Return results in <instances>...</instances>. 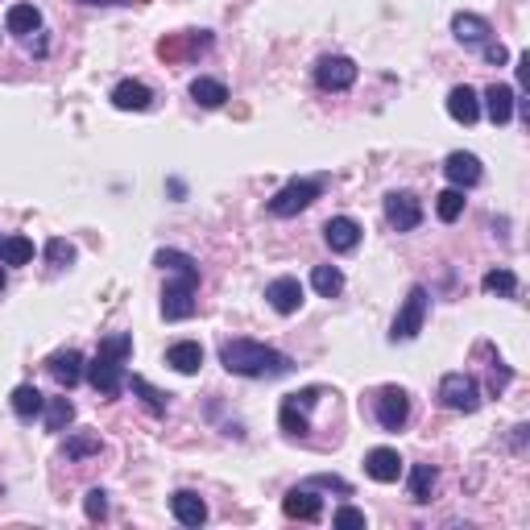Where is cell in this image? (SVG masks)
I'll use <instances>...</instances> for the list:
<instances>
[{"label":"cell","mask_w":530,"mask_h":530,"mask_svg":"<svg viewBox=\"0 0 530 530\" xmlns=\"http://www.w3.org/2000/svg\"><path fill=\"white\" fill-rule=\"evenodd\" d=\"M153 265L162 274H170L162 291V319L170 324H183L195 315V291H199V265L191 253L183 249H158L153 253Z\"/></svg>","instance_id":"cell-1"},{"label":"cell","mask_w":530,"mask_h":530,"mask_svg":"<svg viewBox=\"0 0 530 530\" xmlns=\"http://www.w3.org/2000/svg\"><path fill=\"white\" fill-rule=\"evenodd\" d=\"M220 365L228 369V373H237V378H286L294 369V361L286 357V352H278V348L261 344V340H245V335H237V340H224L220 344Z\"/></svg>","instance_id":"cell-2"},{"label":"cell","mask_w":530,"mask_h":530,"mask_svg":"<svg viewBox=\"0 0 530 530\" xmlns=\"http://www.w3.org/2000/svg\"><path fill=\"white\" fill-rule=\"evenodd\" d=\"M319 195H324V178H291L282 191H274V199L265 207H270V216L291 220L299 212H307Z\"/></svg>","instance_id":"cell-3"},{"label":"cell","mask_w":530,"mask_h":530,"mask_svg":"<svg viewBox=\"0 0 530 530\" xmlns=\"http://www.w3.org/2000/svg\"><path fill=\"white\" fill-rule=\"evenodd\" d=\"M427 307H431L427 286H411L406 299H402V307H398V315H394V327H390L394 344H406V340H414V335L422 332V324H427Z\"/></svg>","instance_id":"cell-4"},{"label":"cell","mask_w":530,"mask_h":530,"mask_svg":"<svg viewBox=\"0 0 530 530\" xmlns=\"http://www.w3.org/2000/svg\"><path fill=\"white\" fill-rule=\"evenodd\" d=\"M319 398H324L319 386H307V390L291 394V398H282V411H278L282 431L294 435V439H303V435L311 431V411H315V402H319Z\"/></svg>","instance_id":"cell-5"},{"label":"cell","mask_w":530,"mask_h":530,"mask_svg":"<svg viewBox=\"0 0 530 530\" xmlns=\"http://www.w3.org/2000/svg\"><path fill=\"white\" fill-rule=\"evenodd\" d=\"M439 402L447 411H460V414H473L481 406V386H476L473 373H447L439 381Z\"/></svg>","instance_id":"cell-6"},{"label":"cell","mask_w":530,"mask_h":530,"mask_svg":"<svg viewBox=\"0 0 530 530\" xmlns=\"http://www.w3.org/2000/svg\"><path fill=\"white\" fill-rule=\"evenodd\" d=\"M373 414H378V422L386 431H402L406 419H411V394L402 390V386H386L373 398Z\"/></svg>","instance_id":"cell-7"},{"label":"cell","mask_w":530,"mask_h":530,"mask_svg":"<svg viewBox=\"0 0 530 530\" xmlns=\"http://www.w3.org/2000/svg\"><path fill=\"white\" fill-rule=\"evenodd\" d=\"M315 83L324 87V91H348V87L357 83V63L344 55H327L315 63Z\"/></svg>","instance_id":"cell-8"},{"label":"cell","mask_w":530,"mask_h":530,"mask_svg":"<svg viewBox=\"0 0 530 530\" xmlns=\"http://www.w3.org/2000/svg\"><path fill=\"white\" fill-rule=\"evenodd\" d=\"M83 378L91 381V390H96L100 398H120V390H125V365L112 357H100V352H96V361L87 365Z\"/></svg>","instance_id":"cell-9"},{"label":"cell","mask_w":530,"mask_h":530,"mask_svg":"<svg viewBox=\"0 0 530 530\" xmlns=\"http://www.w3.org/2000/svg\"><path fill=\"white\" fill-rule=\"evenodd\" d=\"M386 220H390L394 232H414V228L422 224L419 195H411V191H390V195H386Z\"/></svg>","instance_id":"cell-10"},{"label":"cell","mask_w":530,"mask_h":530,"mask_svg":"<svg viewBox=\"0 0 530 530\" xmlns=\"http://www.w3.org/2000/svg\"><path fill=\"white\" fill-rule=\"evenodd\" d=\"M46 369H50V378L63 386V390H75L79 381H83V352H75V348H58L55 357L46 361Z\"/></svg>","instance_id":"cell-11"},{"label":"cell","mask_w":530,"mask_h":530,"mask_svg":"<svg viewBox=\"0 0 530 530\" xmlns=\"http://www.w3.org/2000/svg\"><path fill=\"white\" fill-rule=\"evenodd\" d=\"M265 303L278 315H294L303 307V282L291 278V274H286V278H274L270 286H265Z\"/></svg>","instance_id":"cell-12"},{"label":"cell","mask_w":530,"mask_h":530,"mask_svg":"<svg viewBox=\"0 0 530 530\" xmlns=\"http://www.w3.org/2000/svg\"><path fill=\"white\" fill-rule=\"evenodd\" d=\"M452 33L460 46H473V50H481L485 42H493V25L485 22V17H476V13H456L452 17Z\"/></svg>","instance_id":"cell-13"},{"label":"cell","mask_w":530,"mask_h":530,"mask_svg":"<svg viewBox=\"0 0 530 530\" xmlns=\"http://www.w3.org/2000/svg\"><path fill=\"white\" fill-rule=\"evenodd\" d=\"M444 174H447V183L465 191V187H476V183H481V174H485V170H481V158H476V153L456 150V153H447Z\"/></svg>","instance_id":"cell-14"},{"label":"cell","mask_w":530,"mask_h":530,"mask_svg":"<svg viewBox=\"0 0 530 530\" xmlns=\"http://www.w3.org/2000/svg\"><path fill=\"white\" fill-rule=\"evenodd\" d=\"M324 240L332 253H352L361 245V224L352 216H332L324 224Z\"/></svg>","instance_id":"cell-15"},{"label":"cell","mask_w":530,"mask_h":530,"mask_svg":"<svg viewBox=\"0 0 530 530\" xmlns=\"http://www.w3.org/2000/svg\"><path fill=\"white\" fill-rule=\"evenodd\" d=\"M447 117H452L456 125H476V120H481V96H476L468 83L452 87V91H447Z\"/></svg>","instance_id":"cell-16"},{"label":"cell","mask_w":530,"mask_h":530,"mask_svg":"<svg viewBox=\"0 0 530 530\" xmlns=\"http://www.w3.org/2000/svg\"><path fill=\"white\" fill-rule=\"evenodd\" d=\"M153 104V91L141 79H125V83L112 87V109L120 112H145Z\"/></svg>","instance_id":"cell-17"},{"label":"cell","mask_w":530,"mask_h":530,"mask_svg":"<svg viewBox=\"0 0 530 530\" xmlns=\"http://www.w3.org/2000/svg\"><path fill=\"white\" fill-rule=\"evenodd\" d=\"M282 509H286V518H299V522H319L324 518V501L315 498L311 489H291L286 498H282Z\"/></svg>","instance_id":"cell-18"},{"label":"cell","mask_w":530,"mask_h":530,"mask_svg":"<svg viewBox=\"0 0 530 530\" xmlns=\"http://www.w3.org/2000/svg\"><path fill=\"white\" fill-rule=\"evenodd\" d=\"M365 473L373 476V481H381V485H394L402 476V456L394 452V447H373V452L365 456Z\"/></svg>","instance_id":"cell-19"},{"label":"cell","mask_w":530,"mask_h":530,"mask_svg":"<svg viewBox=\"0 0 530 530\" xmlns=\"http://www.w3.org/2000/svg\"><path fill=\"white\" fill-rule=\"evenodd\" d=\"M514 109H518L514 87H506V83L485 87V112H489V120H493V125H509V120H514Z\"/></svg>","instance_id":"cell-20"},{"label":"cell","mask_w":530,"mask_h":530,"mask_svg":"<svg viewBox=\"0 0 530 530\" xmlns=\"http://www.w3.org/2000/svg\"><path fill=\"white\" fill-rule=\"evenodd\" d=\"M170 514L183 522V526H204L207 522V501L199 498V493H191V489H178V493L170 498Z\"/></svg>","instance_id":"cell-21"},{"label":"cell","mask_w":530,"mask_h":530,"mask_svg":"<svg viewBox=\"0 0 530 530\" xmlns=\"http://www.w3.org/2000/svg\"><path fill=\"white\" fill-rule=\"evenodd\" d=\"M166 365H170L174 373L191 378V373H199V369H204V348H199L195 340H178V344L166 348Z\"/></svg>","instance_id":"cell-22"},{"label":"cell","mask_w":530,"mask_h":530,"mask_svg":"<svg viewBox=\"0 0 530 530\" xmlns=\"http://www.w3.org/2000/svg\"><path fill=\"white\" fill-rule=\"evenodd\" d=\"M4 25H9V33H17V38H30V33L42 30V13H38V4L22 0V4H13V9L4 13Z\"/></svg>","instance_id":"cell-23"},{"label":"cell","mask_w":530,"mask_h":530,"mask_svg":"<svg viewBox=\"0 0 530 530\" xmlns=\"http://www.w3.org/2000/svg\"><path fill=\"white\" fill-rule=\"evenodd\" d=\"M9 406H13V414H17L22 422H33L38 414L46 411V398H42V390H38V386H17V390H13V398H9Z\"/></svg>","instance_id":"cell-24"},{"label":"cell","mask_w":530,"mask_h":530,"mask_svg":"<svg viewBox=\"0 0 530 530\" xmlns=\"http://www.w3.org/2000/svg\"><path fill=\"white\" fill-rule=\"evenodd\" d=\"M191 100H195L199 109H224V104H228V87L220 83V79L199 75L195 83H191Z\"/></svg>","instance_id":"cell-25"},{"label":"cell","mask_w":530,"mask_h":530,"mask_svg":"<svg viewBox=\"0 0 530 530\" xmlns=\"http://www.w3.org/2000/svg\"><path fill=\"white\" fill-rule=\"evenodd\" d=\"M33 240L30 237H0V265H30Z\"/></svg>","instance_id":"cell-26"},{"label":"cell","mask_w":530,"mask_h":530,"mask_svg":"<svg viewBox=\"0 0 530 530\" xmlns=\"http://www.w3.org/2000/svg\"><path fill=\"white\" fill-rule=\"evenodd\" d=\"M125 386H129V390L137 394L141 402H145V411H150V414H166V406H170V394L153 390L145 378H125Z\"/></svg>","instance_id":"cell-27"},{"label":"cell","mask_w":530,"mask_h":530,"mask_svg":"<svg viewBox=\"0 0 530 530\" xmlns=\"http://www.w3.org/2000/svg\"><path fill=\"white\" fill-rule=\"evenodd\" d=\"M435 216L444 220V224H456V220L465 216V191L460 187H447L435 195Z\"/></svg>","instance_id":"cell-28"},{"label":"cell","mask_w":530,"mask_h":530,"mask_svg":"<svg viewBox=\"0 0 530 530\" xmlns=\"http://www.w3.org/2000/svg\"><path fill=\"white\" fill-rule=\"evenodd\" d=\"M481 291L498 294V299H514V294H518V274L514 270H489L485 278H481Z\"/></svg>","instance_id":"cell-29"},{"label":"cell","mask_w":530,"mask_h":530,"mask_svg":"<svg viewBox=\"0 0 530 530\" xmlns=\"http://www.w3.org/2000/svg\"><path fill=\"white\" fill-rule=\"evenodd\" d=\"M46 431H66L75 422V402L71 398H50L46 402Z\"/></svg>","instance_id":"cell-30"},{"label":"cell","mask_w":530,"mask_h":530,"mask_svg":"<svg viewBox=\"0 0 530 530\" xmlns=\"http://www.w3.org/2000/svg\"><path fill=\"white\" fill-rule=\"evenodd\" d=\"M435 481H439V473H435V465H414L411 468V501H431L435 493Z\"/></svg>","instance_id":"cell-31"},{"label":"cell","mask_w":530,"mask_h":530,"mask_svg":"<svg viewBox=\"0 0 530 530\" xmlns=\"http://www.w3.org/2000/svg\"><path fill=\"white\" fill-rule=\"evenodd\" d=\"M311 286H315V294L335 299V294L344 291V274L335 270V265H315V270H311Z\"/></svg>","instance_id":"cell-32"},{"label":"cell","mask_w":530,"mask_h":530,"mask_svg":"<svg viewBox=\"0 0 530 530\" xmlns=\"http://www.w3.org/2000/svg\"><path fill=\"white\" fill-rule=\"evenodd\" d=\"M100 435H87V431H79V435H66V444H63V456L66 460H87V456H100Z\"/></svg>","instance_id":"cell-33"},{"label":"cell","mask_w":530,"mask_h":530,"mask_svg":"<svg viewBox=\"0 0 530 530\" xmlns=\"http://www.w3.org/2000/svg\"><path fill=\"white\" fill-rule=\"evenodd\" d=\"M100 357H112V361H120V365H125V361L133 357V335L129 332L104 335V340H100Z\"/></svg>","instance_id":"cell-34"},{"label":"cell","mask_w":530,"mask_h":530,"mask_svg":"<svg viewBox=\"0 0 530 530\" xmlns=\"http://www.w3.org/2000/svg\"><path fill=\"white\" fill-rule=\"evenodd\" d=\"M75 257H79V249L71 245V240H63V237H50V240H46V261H50L55 270H66V265H75Z\"/></svg>","instance_id":"cell-35"},{"label":"cell","mask_w":530,"mask_h":530,"mask_svg":"<svg viewBox=\"0 0 530 530\" xmlns=\"http://www.w3.org/2000/svg\"><path fill=\"white\" fill-rule=\"evenodd\" d=\"M83 514H87L91 522H104V518H109V493H104V489H91V493L83 498Z\"/></svg>","instance_id":"cell-36"},{"label":"cell","mask_w":530,"mask_h":530,"mask_svg":"<svg viewBox=\"0 0 530 530\" xmlns=\"http://www.w3.org/2000/svg\"><path fill=\"white\" fill-rule=\"evenodd\" d=\"M307 489H335V493H352V485H348L344 476H327V473H319V476H311V481H307Z\"/></svg>","instance_id":"cell-37"},{"label":"cell","mask_w":530,"mask_h":530,"mask_svg":"<svg viewBox=\"0 0 530 530\" xmlns=\"http://www.w3.org/2000/svg\"><path fill=\"white\" fill-rule=\"evenodd\" d=\"M332 526H340V530H348V526H365V514L361 509H352V506H340L332 514Z\"/></svg>","instance_id":"cell-38"},{"label":"cell","mask_w":530,"mask_h":530,"mask_svg":"<svg viewBox=\"0 0 530 530\" xmlns=\"http://www.w3.org/2000/svg\"><path fill=\"white\" fill-rule=\"evenodd\" d=\"M481 55H485L493 66L509 63V50H506V46H501V42H485V46H481Z\"/></svg>","instance_id":"cell-39"},{"label":"cell","mask_w":530,"mask_h":530,"mask_svg":"<svg viewBox=\"0 0 530 530\" xmlns=\"http://www.w3.org/2000/svg\"><path fill=\"white\" fill-rule=\"evenodd\" d=\"M79 4H100V9H109V4H133V0H79Z\"/></svg>","instance_id":"cell-40"},{"label":"cell","mask_w":530,"mask_h":530,"mask_svg":"<svg viewBox=\"0 0 530 530\" xmlns=\"http://www.w3.org/2000/svg\"><path fill=\"white\" fill-rule=\"evenodd\" d=\"M4 286H9V278H4V270H0V294H4Z\"/></svg>","instance_id":"cell-41"}]
</instances>
